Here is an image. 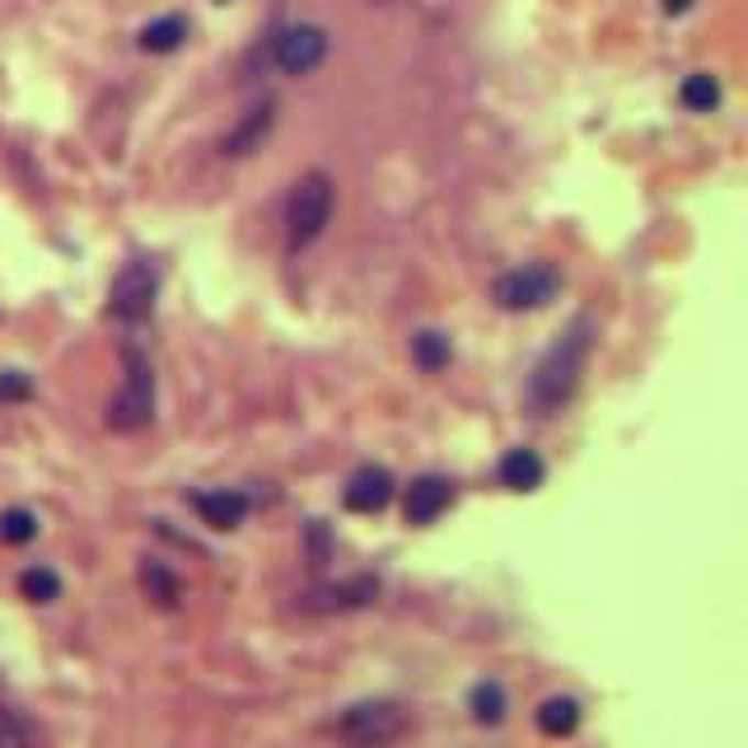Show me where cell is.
Wrapping results in <instances>:
<instances>
[{
	"mask_svg": "<svg viewBox=\"0 0 748 748\" xmlns=\"http://www.w3.org/2000/svg\"><path fill=\"white\" fill-rule=\"evenodd\" d=\"M590 342H594V318H575V323L538 355L529 388H524V403H529L534 417H552V411H561V403H571V393L590 361Z\"/></svg>",
	"mask_w": 748,
	"mask_h": 748,
	"instance_id": "obj_1",
	"label": "cell"
},
{
	"mask_svg": "<svg viewBox=\"0 0 748 748\" xmlns=\"http://www.w3.org/2000/svg\"><path fill=\"white\" fill-rule=\"evenodd\" d=\"M122 393L108 407V426L122 436H136L155 421V370H150V355L141 346H122Z\"/></svg>",
	"mask_w": 748,
	"mask_h": 748,
	"instance_id": "obj_2",
	"label": "cell"
},
{
	"mask_svg": "<svg viewBox=\"0 0 748 748\" xmlns=\"http://www.w3.org/2000/svg\"><path fill=\"white\" fill-rule=\"evenodd\" d=\"M328 220H332V178L314 168V174L299 178L290 187V197H286V243H290V253L309 249V243L328 230Z\"/></svg>",
	"mask_w": 748,
	"mask_h": 748,
	"instance_id": "obj_3",
	"label": "cell"
},
{
	"mask_svg": "<svg viewBox=\"0 0 748 748\" xmlns=\"http://www.w3.org/2000/svg\"><path fill=\"white\" fill-rule=\"evenodd\" d=\"M557 290H561V272L552 267V262H529V267L505 272L496 286H492V299H496L505 314H524V309L552 305Z\"/></svg>",
	"mask_w": 748,
	"mask_h": 748,
	"instance_id": "obj_4",
	"label": "cell"
},
{
	"mask_svg": "<svg viewBox=\"0 0 748 748\" xmlns=\"http://www.w3.org/2000/svg\"><path fill=\"white\" fill-rule=\"evenodd\" d=\"M328 47H332V37L323 24H286L272 37V62L286 75H309L323 66Z\"/></svg>",
	"mask_w": 748,
	"mask_h": 748,
	"instance_id": "obj_5",
	"label": "cell"
},
{
	"mask_svg": "<svg viewBox=\"0 0 748 748\" xmlns=\"http://www.w3.org/2000/svg\"><path fill=\"white\" fill-rule=\"evenodd\" d=\"M155 295H160V276L150 262H127V267L112 276V290H108V314L122 318V323H141L155 309Z\"/></svg>",
	"mask_w": 748,
	"mask_h": 748,
	"instance_id": "obj_6",
	"label": "cell"
},
{
	"mask_svg": "<svg viewBox=\"0 0 748 748\" xmlns=\"http://www.w3.org/2000/svg\"><path fill=\"white\" fill-rule=\"evenodd\" d=\"M403 729H407V716H403V706H393V702H361L342 716V735L361 748H380L388 739H398Z\"/></svg>",
	"mask_w": 748,
	"mask_h": 748,
	"instance_id": "obj_7",
	"label": "cell"
},
{
	"mask_svg": "<svg viewBox=\"0 0 748 748\" xmlns=\"http://www.w3.org/2000/svg\"><path fill=\"white\" fill-rule=\"evenodd\" d=\"M380 598V580L374 575H355L342 580V585H314L305 594H295V608L299 613H351V608H365Z\"/></svg>",
	"mask_w": 748,
	"mask_h": 748,
	"instance_id": "obj_8",
	"label": "cell"
},
{
	"mask_svg": "<svg viewBox=\"0 0 748 748\" xmlns=\"http://www.w3.org/2000/svg\"><path fill=\"white\" fill-rule=\"evenodd\" d=\"M449 501H454V482L440 477V473H426L407 486L403 515H407V524H436L449 510Z\"/></svg>",
	"mask_w": 748,
	"mask_h": 748,
	"instance_id": "obj_9",
	"label": "cell"
},
{
	"mask_svg": "<svg viewBox=\"0 0 748 748\" xmlns=\"http://www.w3.org/2000/svg\"><path fill=\"white\" fill-rule=\"evenodd\" d=\"M342 501H346V510H355V515H380L384 505L393 501V473L388 468H361L351 482H346V492H342Z\"/></svg>",
	"mask_w": 748,
	"mask_h": 748,
	"instance_id": "obj_10",
	"label": "cell"
},
{
	"mask_svg": "<svg viewBox=\"0 0 748 748\" xmlns=\"http://www.w3.org/2000/svg\"><path fill=\"white\" fill-rule=\"evenodd\" d=\"M197 515L211 529H239L249 515V496L243 492H197Z\"/></svg>",
	"mask_w": 748,
	"mask_h": 748,
	"instance_id": "obj_11",
	"label": "cell"
},
{
	"mask_svg": "<svg viewBox=\"0 0 748 748\" xmlns=\"http://www.w3.org/2000/svg\"><path fill=\"white\" fill-rule=\"evenodd\" d=\"M542 473H548V468H542V459L534 454V449H505V459H501V482L510 486V492H538L542 486Z\"/></svg>",
	"mask_w": 748,
	"mask_h": 748,
	"instance_id": "obj_12",
	"label": "cell"
},
{
	"mask_svg": "<svg viewBox=\"0 0 748 748\" xmlns=\"http://www.w3.org/2000/svg\"><path fill=\"white\" fill-rule=\"evenodd\" d=\"M272 118H276V112H272V103H257V108H249V118H243L234 131H230V136H224V155H253V150L262 145V141H267V131H272Z\"/></svg>",
	"mask_w": 748,
	"mask_h": 748,
	"instance_id": "obj_13",
	"label": "cell"
},
{
	"mask_svg": "<svg viewBox=\"0 0 748 748\" xmlns=\"http://www.w3.org/2000/svg\"><path fill=\"white\" fill-rule=\"evenodd\" d=\"M580 725V702L575 697H548L538 706V729L548 739H561V735H575Z\"/></svg>",
	"mask_w": 748,
	"mask_h": 748,
	"instance_id": "obj_14",
	"label": "cell"
},
{
	"mask_svg": "<svg viewBox=\"0 0 748 748\" xmlns=\"http://www.w3.org/2000/svg\"><path fill=\"white\" fill-rule=\"evenodd\" d=\"M411 361H417L426 374H440L449 361H454V346H449V337H444V332L426 328V332L411 337Z\"/></svg>",
	"mask_w": 748,
	"mask_h": 748,
	"instance_id": "obj_15",
	"label": "cell"
},
{
	"mask_svg": "<svg viewBox=\"0 0 748 748\" xmlns=\"http://www.w3.org/2000/svg\"><path fill=\"white\" fill-rule=\"evenodd\" d=\"M141 590L155 598L160 608H174L178 598H183V585H178V575L164 566V561H141Z\"/></svg>",
	"mask_w": 748,
	"mask_h": 748,
	"instance_id": "obj_16",
	"label": "cell"
},
{
	"mask_svg": "<svg viewBox=\"0 0 748 748\" xmlns=\"http://www.w3.org/2000/svg\"><path fill=\"white\" fill-rule=\"evenodd\" d=\"M183 37H187V19L183 14H164V19H155V24L141 29V47L164 56V52H178Z\"/></svg>",
	"mask_w": 748,
	"mask_h": 748,
	"instance_id": "obj_17",
	"label": "cell"
},
{
	"mask_svg": "<svg viewBox=\"0 0 748 748\" xmlns=\"http://www.w3.org/2000/svg\"><path fill=\"white\" fill-rule=\"evenodd\" d=\"M468 711H473L477 725H501L505 721V688L496 679L477 683L473 692H468Z\"/></svg>",
	"mask_w": 748,
	"mask_h": 748,
	"instance_id": "obj_18",
	"label": "cell"
},
{
	"mask_svg": "<svg viewBox=\"0 0 748 748\" xmlns=\"http://www.w3.org/2000/svg\"><path fill=\"white\" fill-rule=\"evenodd\" d=\"M679 99H683V108H688V112H711V108L721 103V85H716V75L692 70L688 80H683V89H679Z\"/></svg>",
	"mask_w": 748,
	"mask_h": 748,
	"instance_id": "obj_19",
	"label": "cell"
},
{
	"mask_svg": "<svg viewBox=\"0 0 748 748\" xmlns=\"http://www.w3.org/2000/svg\"><path fill=\"white\" fill-rule=\"evenodd\" d=\"M19 594H24L29 604H56V598H62V575L47 566H29L19 575Z\"/></svg>",
	"mask_w": 748,
	"mask_h": 748,
	"instance_id": "obj_20",
	"label": "cell"
},
{
	"mask_svg": "<svg viewBox=\"0 0 748 748\" xmlns=\"http://www.w3.org/2000/svg\"><path fill=\"white\" fill-rule=\"evenodd\" d=\"M37 538V515L33 510H6L0 515V542H10V548H24V542Z\"/></svg>",
	"mask_w": 748,
	"mask_h": 748,
	"instance_id": "obj_21",
	"label": "cell"
},
{
	"mask_svg": "<svg viewBox=\"0 0 748 748\" xmlns=\"http://www.w3.org/2000/svg\"><path fill=\"white\" fill-rule=\"evenodd\" d=\"M29 393H33L29 374H19V370H6V374H0V398H29Z\"/></svg>",
	"mask_w": 748,
	"mask_h": 748,
	"instance_id": "obj_22",
	"label": "cell"
},
{
	"mask_svg": "<svg viewBox=\"0 0 748 748\" xmlns=\"http://www.w3.org/2000/svg\"><path fill=\"white\" fill-rule=\"evenodd\" d=\"M0 748H29L24 725H19L14 716H0Z\"/></svg>",
	"mask_w": 748,
	"mask_h": 748,
	"instance_id": "obj_23",
	"label": "cell"
},
{
	"mask_svg": "<svg viewBox=\"0 0 748 748\" xmlns=\"http://www.w3.org/2000/svg\"><path fill=\"white\" fill-rule=\"evenodd\" d=\"M323 561H328V529L314 524L309 529V566H323Z\"/></svg>",
	"mask_w": 748,
	"mask_h": 748,
	"instance_id": "obj_24",
	"label": "cell"
},
{
	"mask_svg": "<svg viewBox=\"0 0 748 748\" xmlns=\"http://www.w3.org/2000/svg\"><path fill=\"white\" fill-rule=\"evenodd\" d=\"M660 6H664V14H683V10L692 6V0H660Z\"/></svg>",
	"mask_w": 748,
	"mask_h": 748,
	"instance_id": "obj_25",
	"label": "cell"
},
{
	"mask_svg": "<svg viewBox=\"0 0 748 748\" xmlns=\"http://www.w3.org/2000/svg\"><path fill=\"white\" fill-rule=\"evenodd\" d=\"M374 6H384V0H374Z\"/></svg>",
	"mask_w": 748,
	"mask_h": 748,
	"instance_id": "obj_26",
	"label": "cell"
}]
</instances>
